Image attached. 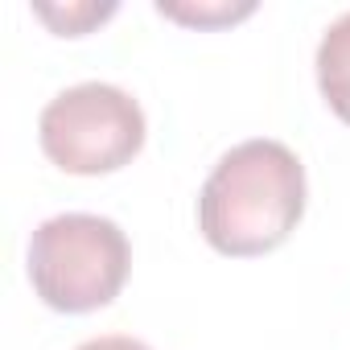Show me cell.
<instances>
[{
    "label": "cell",
    "mask_w": 350,
    "mask_h": 350,
    "mask_svg": "<svg viewBox=\"0 0 350 350\" xmlns=\"http://www.w3.org/2000/svg\"><path fill=\"white\" fill-rule=\"evenodd\" d=\"M305 211V169L280 140L235 144L198 194V223L223 256H264L280 247Z\"/></svg>",
    "instance_id": "cell-1"
},
{
    "label": "cell",
    "mask_w": 350,
    "mask_h": 350,
    "mask_svg": "<svg viewBox=\"0 0 350 350\" xmlns=\"http://www.w3.org/2000/svg\"><path fill=\"white\" fill-rule=\"evenodd\" d=\"M128 239L111 219L58 215L29 239V280L50 309L91 313L116 301L128 280Z\"/></svg>",
    "instance_id": "cell-2"
},
{
    "label": "cell",
    "mask_w": 350,
    "mask_h": 350,
    "mask_svg": "<svg viewBox=\"0 0 350 350\" xmlns=\"http://www.w3.org/2000/svg\"><path fill=\"white\" fill-rule=\"evenodd\" d=\"M144 144L140 103L111 83H79L42 111V148L66 173H111Z\"/></svg>",
    "instance_id": "cell-3"
},
{
    "label": "cell",
    "mask_w": 350,
    "mask_h": 350,
    "mask_svg": "<svg viewBox=\"0 0 350 350\" xmlns=\"http://www.w3.org/2000/svg\"><path fill=\"white\" fill-rule=\"evenodd\" d=\"M317 83L325 103L350 124V13H342L317 46Z\"/></svg>",
    "instance_id": "cell-4"
},
{
    "label": "cell",
    "mask_w": 350,
    "mask_h": 350,
    "mask_svg": "<svg viewBox=\"0 0 350 350\" xmlns=\"http://www.w3.org/2000/svg\"><path fill=\"white\" fill-rule=\"evenodd\" d=\"M116 13V5H87V9H66V13H58V9H50V5H38V17L42 21H50L58 33H79V29H87L91 21H103V17H111Z\"/></svg>",
    "instance_id": "cell-5"
},
{
    "label": "cell",
    "mask_w": 350,
    "mask_h": 350,
    "mask_svg": "<svg viewBox=\"0 0 350 350\" xmlns=\"http://www.w3.org/2000/svg\"><path fill=\"white\" fill-rule=\"evenodd\" d=\"M165 17H178V21H198V25H206V21H235V17H243V13H252V5H243V9H178V5H157Z\"/></svg>",
    "instance_id": "cell-6"
},
{
    "label": "cell",
    "mask_w": 350,
    "mask_h": 350,
    "mask_svg": "<svg viewBox=\"0 0 350 350\" xmlns=\"http://www.w3.org/2000/svg\"><path fill=\"white\" fill-rule=\"evenodd\" d=\"M79 350H148V346L136 342V338H124V334H107V338H91V342H83Z\"/></svg>",
    "instance_id": "cell-7"
}]
</instances>
